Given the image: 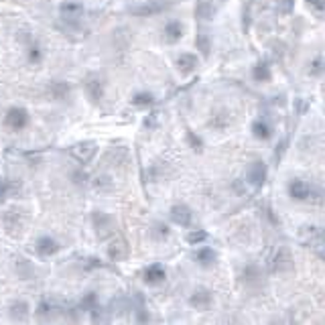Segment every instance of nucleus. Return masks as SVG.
Instances as JSON below:
<instances>
[{
  "instance_id": "nucleus-1",
  "label": "nucleus",
  "mask_w": 325,
  "mask_h": 325,
  "mask_svg": "<svg viewBox=\"0 0 325 325\" xmlns=\"http://www.w3.org/2000/svg\"><path fill=\"white\" fill-rule=\"evenodd\" d=\"M289 193L293 199L297 201H309V203H319L321 201V193L307 181H301V179H295L291 185H289Z\"/></svg>"
},
{
  "instance_id": "nucleus-2",
  "label": "nucleus",
  "mask_w": 325,
  "mask_h": 325,
  "mask_svg": "<svg viewBox=\"0 0 325 325\" xmlns=\"http://www.w3.org/2000/svg\"><path fill=\"white\" fill-rule=\"evenodd\" d=\"M299 238L315 248L319 246H325V230L323 228H315V226H307V228H301L299 232Z\"/></svg>"
},
{
  "instance_id": "nucleus-3",
  "label": "nucleus",
  "mask_w": 325,
  "mask_h": 325,
  "mask_svg": "<svg viewBox=\"0 0 325 325\" xmlns=\"http://www.w3.org/2000/svg\"><path fill=\"white\" fill-rule=\"evenodd\" d=\"M94 226H96V230H98V234L102 236V238H106V236H110L112 232H114V220L110 218L108 213H100V211H96L94 213Z\"/></svg>"
},
{
  "instance_id": "nucleus-4",
  "label": "nucleus",
  "mask_w": 325,
  "mask_h": 325,
  "mask_svg": "<svg viewBox=\"0 0 325 325\" xmlns=\"http://www.w3.org/2000/svg\"><path fill=\"white\" fill-rule=\"evenodd\" d=\"M27 120H29V116H27V110H23V108H11L9 114H7V118H5L7 126L13 128V130L25 128L27 126Z\"/></svg>"
},
{
  "instance_id": "nucleus-5",
  "label": "nucleus",
  "mask_w": 325,
  "mask_h": 325,
  "mask_svg": "<svg viewBox=\"0 0 325 325\" xmlns=\"http://www.w3.org/2000/svg\"><path fill=\"white\" fill-rule=\"evenodd\" d=\"M266 179V165L262 160H256L252 162V167L248 169V183L254 185V187H260Z\"/></svg>"
},
{
  "instance_id": "nucleus-6",
  "label": "nucleus",
  "mask_w": 325,
  "mask_h": 325,
  "mask_svg": "<svg viewBox=\"0 0 325 325\" xmlns=\"http://www.w3.org/2000/svg\"><path fill=\"white\" fill-rule=\"evenodd\" d=\"M270 266H273L275 273H285V270L291 268V254L285 248H281L277 252V256L273 258V264H270Z\"/></svg>"
},
{
  "instance_id": "nucleus-7",
  "label": "nucleus",
  "mask_w": 325,
  "mask_h": 325,
  "mask_svg": "<svg viewBox=\"0 0 325 325\" xmlns=\"http://www.w3.org/2000/svg\"><path fill=\"white\" fill-rule=\"evenodd\" d=\"M82 15H84V7H82L79 3H75V0L61 5V17H63V19H67V21H77Z\"/></svg>"
},
{
  "instance_id": "nucleus-8",
  "label": "nucleus",
  "mask_w": 325,
  "mask_h": 325,
  "mask_svg": "<svg viewBox=\"0 0 325 325\" xmlns=\"http://www.w3.org/2000/svg\"><path fill=\"white\" fill-rule=\"evenodd\" d=\"M171 218H173V222L179 224V226H189V224H191V211H189V207H185V205H175V207L171 209Z\"/></svg>"
},
{
  "instance_id": "nucleus-9",
  "label": "nucleus",
  "mask_w": 325,
  "mask_h": 325,
  "mask_svg": "<svg viewBox=\"0 0 325 325\" xmlns=\"http://www.w3.org/2000/svg\"><path fill=\"white\" fill-rule=\"evenodd\" d=\"M86 92H88V96H90L92 102H100L102 96H104V86H102V82L98 77H90L86 82Z\"/></svg>"
},
{
  "instance_id": "nucleus-10",
  "label": "nucleus",
  "mask_w": 325,
  "mask_h": 325,
  "mask_svg": "<svg viewBox=\"0 0 325 325\" xmlns=\"http://www.w3.org/2000/svg\"><path fill=\"white\" fill-rule=\"evenodd\" d=\"M144 281L148 285H156V283H162L165 281V270H162V266L158 264H152L146 268V273H144Z\"/></svg>"
},
{
  "instance_id": "nucleus-11",
  "label": "nucleus",
  "mask_w": 325,
  "mask_h": 325,
  "mask_svg": "<svg viewBox=\"0 0 325 325\" xmlns=\"http://www.w3.org/2000/svg\"><path fill=\"white\" fill-rule=\"evenodd\" d=\"M73 154H75L79 160L88 162V160L96 154V144H94V142H79V144L73 148Z\"/></svg>"
},
{
  "instance_id": "nucleus-12",
  "label": "nucleus",
  "mask_w": 325,
  "mask_h": 325,
  "mask_svg": "<svg viewBox=\"0 0 325 325\" xmlns=\"http://www.w3.org/2000/svg\"><path fill=\"white\" fill-rule=\"evenodd\" d=\"M37 252L43 254V256H51V254H55L57 252V242L53 240V238H41L37 242Z\"/></svg>"
},
{
  "instance_id": "nucleus-13",
  "label": "nucleus",
  "mask_w": 325,
  "mask_h": 325,
  "mask_svg": "<svg viewBox=\"0 0 325 325\" xmlns=\"http://www.w3.org/2000/svg\"><path fill=\"white\" fill-rule=\"evenodd\" d=\"M108 254H110V258H112V260H122V258H126V254H128V246H126V242H124V240H116V242H112V246L108 248Z\"/></svg>"
},
{
  "instance_id": "nucleus-14",
  "label": "nucleus",
  "mask_w": 325,
  "mask_h": 325,
  "mask_svg": "<svg viewBox=\"0 0 325 325\" xmlns=\"http://www.w3.org/2000/svg\"><path fill=\"white\" fill-rule=\"evenodd\" d=\"M209 303H211V295L205 289H199L191 295V305L197 309H205V307H209Z\"/></svg>"
},
{
  "instance_id": "nucleus-15",
  "label": "nucleus",
  "mask_w": 325,
  "mask_h": 325,
  "mask_svg": "<svg viewBox=\"0 0 325 325\" xmlns=\"http://www.w3.org/2000/svg\"><path fill=\"white\" fill-rule=\"evenodd\" d=\"M177 65H179V69L183 73H189V71H193L197 67V57L191 55V53H183V55L179 57V61H177Z\"/></svg>"
},
{
  "instance_id": "nucleus-16",
  "label": "nucleus",
  "mask_w": 325,
  "mask_h": 325,
  "mask_svg": "<svg viewBox=\"0 0 325 325\" xmlns=\"http://www.w3.org/2000/svg\"><path fill=\"white\" fill-rule=\"evenodd\" d=\"M165 35H167V41H179V39L183 37V27H181V23H177V21L167 23Z\"/></svg>"
},
{
  "instance_id": "nucleus-17",
  "label": "nucleus",
  "mask_w": 325,
  "mask_h": 325,
  "mask_svg": "<svg viewBox=\"0 0 325 325\" xmlns=\"http://www.w3.org/2000/svg\"><path fill=\"white\" fill-rule=\"evenodd\" d=\"M197 260H199L203 266H209V264L215 262V252H213L211 248H201V250L197 252Z\"/></svg>"
},
{
  "instance_id": "nucleus-18",
  "label": "nucleus",
  "mask_w": 325,
  "mask_h": 325,
  "mask_svg": "<svg viewBox=\"0 0 325 325\" xmlns=\"http://www.w3.org/2000/svg\"><path fill=\"white\" fill-rule=\"evenodd\" d=\"M252 132L258 136V138H262V140H266V138H270V128L264 124V122H254V126H252Z\"/></svg>"
},
{
  "instance_id": "nucleus-19",
  "label": "nucleus",
  "mask_w": 325,
  "mask_h": 325,
  "mask_svg": "<svg viewBox=\"0 0 325 325\" xmlns=\"http://www.w3.org/2000/svg\"><path fill=\"white\" fill-rule=\"evenodd\" d=\"M254 79H258V82H266V79H270V69L266 67V65H256L254 67Z\"/></svg>"
},
{
  "instance_id": "nucleus-20",
  "label": "nucleus",
  "mask_w": 325,
  "mask_h": 325,
  "mask_svg": "<svg viewBox=\"0 0 325 325\" xmlns=\"http://www.w3.org/2000/svg\"><path fill=\"white\" fill-rule=\"evenodd\" d=\"M27 311H29L27 303H15V305H13V317H15V319H25Z\"/></svg>"
},
{
  "instance_id": "nucleus-21",
  "label": "nucleus",
  "mask_w": 325,
  "mask_h": 325,
  "mask_svg": "<svg viewBox=\"0 0 325 325\" xmlns=\"http://www.w3.org/2000/svg\"><path fill=\"white\" fill-rule=\"evenodd\" d=\"M132 104L134 106H150L152 104V96L150 94H138L132 98Z\"/></svg>"
},
{
  "instance_id": "nucleus-22",
  "label": "nucleus",
  "mask_w": 325,
  "mask_h": 325,
  "mask_svg": "<svg viewBox=\"0 0 325 325\" xmlns=\"http://www.w3.org/2000/svg\"><path fill=\"white\" fill-rule=\"evenodd\" d=\"M201 240H205V232H193L187 236V242H191V244H197Z\"/></svg>"
},
{
  "instance_id": "nucleus-23",
  "label": "nucleus",
  "mask_w": 325,
  "mask_h": 325,
  "mask_svg": "<svg viewBox=\"0 0 325 325\" xmlns=\"http://www.w3.org/2000/svg\"><path fill=\"white\" fill-rule=\"evenodd\" d=\"M321 71H323V61H321V59H315V61H313V69H311V73H313V75H317V73H321Z\"/></svg>"
},
{
  "instance_id": "nucleus-24",
  "label": "nucleus",
  "mask_w": 325,
  "mask_h": 325,
  "mask_svg": "<svg viewBox=\"0 0 325 325\" xmlns=\"http://www.w3.org/2000/svg\"><path fill=\"white\" fill-rule=\"evenodd\" d=\"M39 57H41V53H39V49H37V47H33V49H31V61H37Z\"/></svg>"
},
{
  "instance_id": "nucleus-25",
  "label": "nucleus",
  "mask_w": 325,
  "mask_h": 325,
  "mask_svg": "<svg viewBox=\"0 0 325 325\" xmlns=\"http://www.w3.org/2000/svg\"><path fill=\"white\" fill-rule=\"evenodd\" d=\"M5 195H7V185L0 183V201H5Z\"/></svg>"
}]
</instances>
